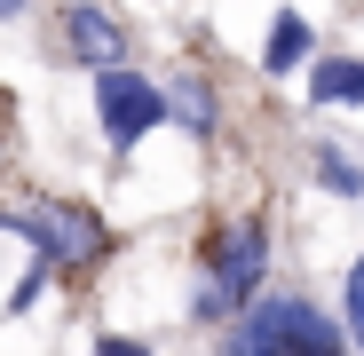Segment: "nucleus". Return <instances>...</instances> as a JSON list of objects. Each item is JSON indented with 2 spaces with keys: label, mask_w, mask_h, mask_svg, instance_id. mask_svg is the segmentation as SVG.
<instances>
[{
  "label": "nucleus",
  "mask_w": 364,
  "mask_h": 356,
  "mask_svg": "<svg viewBox=\"0 0 364 356\" xmlns=\"http://www.w3.org/2000/svg\"><path fill=\"white\" fill-rule=\"evenodd\" d=\"M262 269H269V214H237L230 230H214V246H206V277L191 293V317L198 325H222L237 309H254Z\"/></svg>",
  "instance_id": "1"
},
{
  "label": "nucleus",
  "mask_w": 364,
  "mask_h": 356,
  "mask_svg": "<svg viewBox=\"0 0 364 356\" xmlns=\"http://www.w3.org/2000/svg\"><path fill=\"white\" fill-rule=\"evenodd\" d=\"M0 230H16L24 246L40 254V269H95L111 254V230L95 206L80 198H24V206H0Z\"/></svg>",
  "instance_id": "2"
},
{
  "label": "nucleus",
  "mask_w": 364,
  "mask_h": 356,
  "mask_svg": "<svg viewBox=\"0 0 364 356\" xmlns=\"http://www.w3.org/2000/svg\"><path fill=\"white\" fill-rule=\"evenodd\" d=\"M348 325H325L309 301H293V293H277V301L246 309L237 317V333L222 340V356H348Z\"/></svg>",
  "instance_id": "3"
},
{
  "label": "nucleus",
  "mask_w": 364,
  "mask_h": 356,
  "mask_svg": "<svg viewBox=\"0 0 364 356\" xmlns=\"http://www.w3.org/2000/svg\"><path fill=\"white\" fill-rule=\"evenodd\" d=\"M95 119H103V143L127 158L151 127H166V119H174V103H166L159 80H143L135 64H119V72H95Z\"/></svg>",
  "instance_id": "4"
},
{
  "label": "nucleus",
  "mask_w": 364,
  "mask_h": 356,
  "mask_svg": "<svg viewBox=\"0 0 364 356\" xmlns=\"http://www.w3.org/2000/svg\"><path fill=\"white\" fill-rule=\"evenodd\" d=\"M64 48H72V64H87V72H119V55H127V32H119V16H111V9L80 0V9H64Z\"/></svg>",
  "instance_id": "5"
},
{
  "label": "nucleus",
  "mask_w": 364,
  "mask_h": 356,
  "mask_svg": "<svg viewBox=\"0 0 364 356\" xmlns=\"http://www.w3.org/2000/svg\"><path fill=\"white\" fill-rule=\"evenodd\" d=\"M309 103H364V55H317L309 72Z\"/></svg>",
  "instance_id": "6"
},
{
  "label": "nucleus",
  "mask_w": 364,
  "mask_h": 356,
  "mask_svg": "<svg viewBox=\"0 0 364 356\" xmlns=\"http://www.w3.org/2000/svg\"><path fill=\"white\" fill-rule=\"evenodd\" d=\"M166 103H174V127H191L198 143H206V135L222 127V103H214V87H206L198 72H182V80L166 87Z\"/></svg>",
  "instance_id": "7"
},
{
  "label": "nucleus",
  "mask_w": 364,
  "mask_h": 356,
  "mask_svg": "<svg viewBox=\"0 0 364 356\" xmlns=\"http://www.w3.org/2000/svg\"><path fill=\"white\" fill-rule=\"evenodd\" d=\"M301 55H309V16H277L269 24V48H262V72H301Z\"/></svg>",
  "instance_id": "8"
},
{
  "label": "nucleus",
  "mask_w": 364,
  "mask_h": 356,
  "mask_svg": "<svg viewBox=\"0 0 364 356\" xmlns=\"http://www.w3.org/2000/svg\"><path fill=\"white\" fill-rule=\"evenodd\" d=\"M317 183H333L341 198H364V166H356L348 151H333V143H317Z\"/></svg>",
  "instance_id": "9"
},
{
  "label": "nucleus",
  "mask_w": 364,
  "mask_h": 356,
  "mask_svg": "<svg viewBox=\"0 0 364 356\" xmlns=\"http://www.w3.org/2000/svg\"><path fill=\"white\" fill-rule=\"evenodd\" d=\"M348 340L364 348V254H356V269H348Z\"/></svg>",
  "instance_id": "10"
},
{
  "label": "nucleus",
  "mask_w": 364,
  "mask_h": 356,
  "mask_svg": "<svg viewBox=\"0 0 364 356\" xmlns=\"http://www.w3.org/2000/svg\"><path fill=\"white\" fill-rule=\"evenodd\" d=\"M87 356H151V348H143V340H127V333H103Z\"/></svg>",
  "instance_id": "11"
},
{
  "label": "nucleus",
  "mask_w": 364,
  "mask_h": 356,
  "mask_svg": "<svg viewBox=\"0 0 364 356\" xmlns=\"http://www.w3.org/2000/svg\"><path fill=\"white\" fill-rule=\"evenodd\" d=\"M48 277H55V269H32V277H24V285L9 293V309H32V301H40V285H48Z\"/></svg>",
  "instance_id": "12"
},
{
  "label": "nucleus",
  "mask_w": 364,
  "mask_h": 356,
  "mask_svg": "<svg viewBox=\"0 0 364 356\" xmlns=\"http://www.w3.org/2000/svg\"><path fill=\"white\" fill-rule=\"evenodd\" d=\"M16 9H24V0H0V16H16Z\"/></svg>",
  "instance_id": "13"
},
{
  "label": "nucleus",
  "mask_w": 364,
  "mask_h": 356,
  "mask_svg": "<svg viewBox=\"0 0 364 356\" xmlns=\"http://www.w3.org/2000/svg\"><path fill=\"white\" fill-rule=\"evenodd\" d=\"M0 151H9V143H0Z\"/></svg>",
  "instance_id": "14"
}]
</instances>
